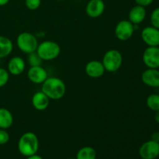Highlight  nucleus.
Listing matches in <instances>:
<instances>
[{"instance_id": "14", "label": "nucleus", "mask_w": 159, "mask_h": 159, "mask_svg": "<svg viewBox=\"0 0 159 159\" xmlns=\"http://www.w3.org/2000/svg\"><path fill=\"white\" fill-rule=\"evenodd\" d=\"M25 69H26V62L21 57L15 56L8 62L7 71H9V75L14 76L20 75L23 74Z\"/></svg>"}, {"instance_id": "17", "label": "nucleus", "mask_w": 159, "mask_h": 159, "mask_svg": "<svg viewBox=\"0 0 159 159\" xmlns=\"http://www.w3.org/2000/svg\"><path fill=\"white\" fill-rule=\"evenodd\" d=\"M13 51L12 41L7 37L0 35V59L10 55Z\"/></svg>"}, {"instance_id": "12", "label": "nucleus", "mask_w": 159, "mask_h": 159, "mask_svg": "<svg viewBox=\"0 0 159 159\" xmlns=\"http://www.w3.org/2000/svg\"><path fill=\"white\" fill-rule=\"evenodd\" d=\"M27 77L34 84H42L48 78L47 70L40 66L30 67L27 71Z\"/></svg>"}, {"instance_id": "27", "label": "nucleus", "mask_w": 159, "mask_h": 159, "mask_svg": "<svg viewBox=\"0 0 159 159\" xmlns=\"http://www.w3.org/2000/svg\"><path fill=\"white\" fill-rule=\"evenodd\" d=\"M151 140L159 143V131H155L151 135Z\"/></svg>"}, {"instance_id": "6", "label": "nucleus", "mask_w": 159, "mask_h": 159, "mask_svg": "<svg viewBox=\"0 0 159 159\" xmlns=\"http://www.w3.org/2000/svg\"><path fill=\"white\" fill-rule=\"evenodd\" d=\"M134 25L128 20L120 21L115 27V36L120 41H127L130 40L134 33Z\"/></svg>"}, {"instance_id": "13", "label": "nucleus", "mask_w": 159, "mask_h": 159, "mask_svg": "<svg viewBox=\"0 0 159 159\" xmlns=\"http://www.w3.org/2000/svg\"><path fill=\"white\" fill-rule=\"evenodd\" d=\"M85 71L89 77L93 78V79H98L103 75L106 70L102 61L93 60L86 64Z\"/></svg>"}, {"instance_id": "19", "label": "nucleus", "mask_w": 159, "mask_h": 159, "mask_svg": "<svg viewBox=\"0 0 159 159\" xmlns=\"http://www.w3.org/2000/svg\"><path fill=\"white\" fill-rule=\"evenodd\" d=\"M96 151L90 146H85L78 151L76 154V159H96Z\"/></svg>"}, {"instance_id": "4", "label": "nucleus", "mask_w": 159, "mask_h": 159, "mask_svg": "<svg viewBox=\"0 0 159 159\" xmlns=\"http://www.w3.org/2000/svg\"><path fill=\"white\" fill-rule=\"evenodd\" d=\"M102 63L109 72H116L123 65V55L118 50L110 49L104 54Z\"/></svg>"}, {"instance_id": "8", "label": "nucleus", "mask_w": 159, "mask_h": 159, "mask_svg": "<svg viewBox=\"0 0 159 159\" xmlns=\"http://www.w3.org/2000/svg\"><path fill=\"white\" fill-rule=\"evenodd\" d=\"M142 60L148 68H159V47H148L143 53Z\"/></svg>"}, {"instance_id": "20", "label": "nucleus", "mask_w": 159, "mask_h": 159, "mask_svg": "<svg viewBox=\"0 0 159 159\" xmlns=\"http://www.w3.org/2000/svg\"><path fill=\"white\" fill-rule=\"evenodd\" d=\"M146 104L147 107L152 111L156 112L159 110V94L153 93L149 95L146 99Z\"/></svg>"}, {"instance_id": "5", "label": "nucleus", "mask_w": 159, "mask_h": 159, "mask_svg": "<svg viewBox=\"0 0 159 159\" xmlns=\"http://www.w3.org/2000/svg\"><path fill=\"white\" fill-rule=\"evenodd\" d=\"M16 44L22 52L29 54L37 51L39 43L36 35L29 32H23L17 36Z\"/></svg>"}, {"instance_id": "24", "label": "nucleus", "mask_w": 159, "mask_h": 159, "mask_svg": "<svg viewBox=\"0 0 159 159\" xmlns=\"http://www.w3.org/2000/svg\"><path fill=\"white\" fill-rule=\"evenodd\" d=\"M25 5L30 10H36L41 5V0H25Z\"/></svg>"}, {"instance_id": "29", "label": "nucleus", "mask_w": 159, "mask_h": 159, "mask_svg": "<svg viewBox=\"0 0 159 159\" xmlns=\"http://www.w3.org/2000/svg\"><path fill=\"white\" fill-rule=\"evenodd\" d=\"M155 122L158 123V124H159V110H158V111L155 112Z\"/></svg>"}, {"instance_id": "9", "label": "nucleus", "mask_w": 159, "mask_h": 159, "mask_svg": "<svg viewBox=\"0 0 159 159\" xmlns=\"http://www.w3.org/2000/svg\"><path fill=\"white\" fill-rule=\"evenodd\" d=\"M141 37L148 47H159V29L146 26L141 31Z\"/></svg>"}, {"instance_id": "21", "label": "nucleus", "mask_w": 159, "mask_h": 159, "mask_svg": "<svg viewBox=\"0 0 159 159\" xmlns=\"http://www.w3.org/2000/svg\"><path fill=\"white\" fill-rule=\"evenodd\" d=\"M27 62L30 67L40 66V65H42L43 60H42L41 57L38 55L37 51H35V52L30 53V54H28Z\"/></svg>"}, {"instance_id": "26", "label": "nucleus", "mask_w": 159, "mask_h": 159, "mask_svg": "<svg viewBox=\"0 0 159 159\" xmlns=\"http://www.w3.org/2000/svg\"><path fill=\"white\" fill-rule=\"evenodd\" d=\"M136 5L143 6V7H147L153 3L154 0H134Z\"/></svg>"}, {"instance_id": "7", "label": "nucleus", "mask_w": 159, "mask_h": 159, "mask_svg": "<svg viewBox=\"0 0 159 159\" xmlns=\"http://www.w3.org/2000/svg\"><path fill=\"white\" fill-rule=\"evenodd\" d=\"M142 159H156L159 156V143L150 140L141 144L138 151Z\"/></svg>"}, {"instance_id": "25", "label": "nucleus", "mask_w": 159, "mask_h": 159, "mask_svg": "<svg viewBox=\"0 0 159 159\" xmlns=\"http://www.w3.org/2000/svg\"><path fill=\"white\" fill-rule=\"evenodd\" d=\"M10 139L9 134L4 129H0V145L7 144Z\"/></svg>"}, {"instance_id": "11", "label": "nucleus", "mask_w": 159, "mask_h": 159, "mask_svg": "<svg viewBox=\"0 0 159 159\" xmlns=\"http://www.w3.org/2000/svg\"><path fill=\"white\" fill-rule=\"evenodd\" d=\"M141 81L150 88H159L158 68H147L141 74Z\"/></svg>"}, {"instance_id": "3", "label": "nucleus", "mask_w": 159, "mask_h": 159, "mask_svg": "<svg viewBox=\"0 0 159 159\" xmlns=\"http://www.w3.org/2000/svg\"><path fill=\"white\" fill-rule=\"evenodd\" d=\"M36 51L43 61H52L60 55L61 47L57 42L44 40L39 43Z\"/></svg>"}, {"instance_id": "1", "label": "nucleus", "mask_w": 159, "mask_h": 159, "mask_svg": "<svg viewBox=\"0 0 159 159\" xmlns=\"http://www.w3.org/2000/svg\"><path fill=\"white\" fill-rule=\"evenodd\" d=\"M41 85V91L51 100H59L66 93V85L60 78L48 77Z\"/></svg>"}, {"instance_id": "16", "label": "nucleus", "mask_w": 159, "mask_h": 159, "mask_svg": "<svg viewBox=\"0 0 159 159\" xmlns=\"http://www.w3.org/2000/svg\"><path fill=\"white\" fill-rule=\"evenodd\" d=\"M50 100L51 99L43 92H37L32 97V105L38 111H43L49 107Z\"/></svg>"}, {"instance_id": "22", "label": "nucleus", "mask_w": 159, "mask_h": 159, "mask_svg": "<svg viewBox=\"0 0 159 159\" xmlns=\"http://www.w3.org/2000/svg\"><path fill=\"white\" fill-rule=\"evenodd\" d=\"M150 22L152 26L159 29V7L155 8L150 16Z\"/></svg>"}, {"instance_id": "31", "label": "nucleus", "mask_w": 159, "mask_h": 159, "mask_svg": "<svg viewBox=\"0 0 159 159\" xmlns=\"http://www.w3.org/2000/svg\"><path fill=\"white\" fill-rule=\"evenodd\" d=\"M68 159H76V158H68Z\"/></svg>"}, {"instance_id": "30", "label": "nucleus", "mask_w": 159, "mask_h": 159, "mask_svg": "<svg viewBox=\"0 0 159 159\" xmlns=\"http://www.w3.org/2000/svg\"><path fill=\"white\" fill-rule=\"evenodd\" d=\"M10 0H0V6H4L9 2Z\"/></svg>"}, {"instance_id": "2", "label": "nucleus", "mask_w": 159, "mask_h": 159, "mask_svg": "<svg viewBox=\"0 0 159 159\" xmlns=\"http://www.w3.org/2000/svg\"><path fill=\"white\" fill-rule=\"evenodd\" d=\"M18 150L22 155L29 157L37 153L39 150V139L34 132L23 134L18 141Z\"/></svg>"}, {"instance_id": "23", "label": "nucleus", "mask_w": 159, "mask_h": 159, "mask_svg": "<svg viewBox=\"0 0 159 159\" xmlns=\"http://www.w3.org/2000/svg\"><path fill=\"white\" fill-rule=\"evenodd\" d=\"M9 75H10L7 70L3 68H0V88H2L8 83Z\"/></svg>"}, {"instance_id": "10", "label": "nucleus", "mask_w": 159, "mask_h": 159, "mask_svg": "<svg viewBox=\"0 0 159 159\" xmlns=\"http://www.w3.org/2000/svg\"><path fill=\"white\" fill-rule=\"evenodd\" d=\"M106 5L102 0H89L85 7L87 16L92 19L99 18L103 14Z\"/></svg>"}, {"instance_id": "28", "label": "nucleus", "mask_w": 159, "mask_h": 159, "mask_svg": "<svg viewBox=\"0 0 159 159\" xmlns=\"http://www.w3.org/2000/svg\"><path fill=\"white\" fill-rule=\"evenodd\" d=\"M26 159H43V158H42L41 156H40V155H37V154H35V155H31V156L26 157Z\"/></svg>"}, {"instance_id": "15", "label": "nucleus", "mask_w": 159, "mask_h": 159, "mask_svg": "<svg viewBox=\"0 0 159 159\" xmlns=\"http://www.w3.org/2000/svg\"><path fill=\"white\" fill-rule=\"evenodd\" d=\"M147 11L145 7L136 5L131 8L128 14V20L134 25H139L146 18Z\"/></svg>"}, {"instance_id": "32", "label": "nucleus", "mask_w": 159, "mask_h": 159, "mask_svg": "<svg viewBox=\"0 0 159 159\" xmlns=\"http://www.w3.org/2000/svg\"><path fill=\"white\" fill-rule=\"evenodd\" d=\"M57 1H65V0H57Z\"/></svg>"}, {"instance_id": "18", "label": "nucleus", "mask_w": 159, "mask_h": 159, "mask_svg": "<svg viewBox=\"0 0 159 159\" xmlns=\"http://www.w3.org/2000/svg\"><path fill=\"white\" fill-rule=\"evenodd\" d=\"M13 124V116L6 108H0V129H9Z\"/></svg>"}]
</instances>
